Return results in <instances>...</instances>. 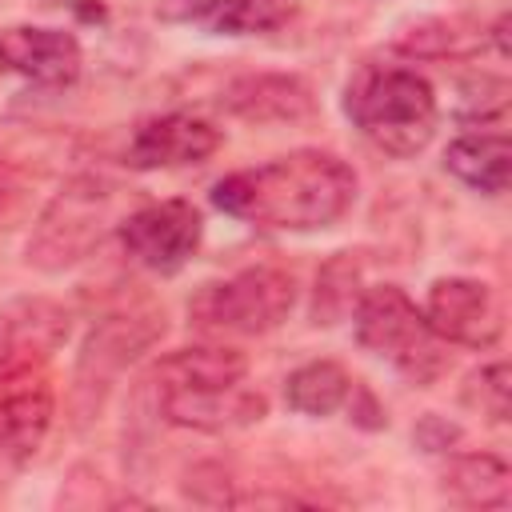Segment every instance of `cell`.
<instances>
[{"mask_svg":"<svg viewBox=\"0 0 512 512\" xmlns=\"http://www.w3.org/2000/svg\"><path fill=\"white\" fill-rule=\"evenodd\" d=\"M212 204L272 232L332 228L356 204V172L320 148H296L268 164L232 172L212 184Z\"/></svg>","mask_w":512,"mask_h":512,"instance_id":"1","label":"cell"},{"mask_svg":"<svg viewBox=\"0 0 512 512\" xmlns=\"http://www.w3.org/2000/svg\"><path fill=\"white\" fill-rule=\"evenodd\" d=\"M352 124L388 156H416L436 132V92L412 68H364L348 84Z\"/></svg>","mask_w":512,"mask_h":512,"instance_id":"2","label":"cell"},{"mask_svg":"<svg viewBox=\"0 0 512 512\" xmlns=\"http://www.w3.org/2000/svg\"><path fill=\"white\" fill-rule=\"evenodd\" d=\"M352 328H356L360 348L388 360L396 372H404L416 384L436 380L444 368L440 336L428 328L424 312L396 284L364 288L356 308H352Z\"/></svg>","mask_w":512,"mask_h":512,"instance_id":"3","label":"cell"},{"mask_svg":"<svg viewBox=\"0 0 512 512\" xmlns=\"http://www.w3.org/2000/svg\"><path fill=\"white\" fill-rule=\"evenodd\" d=\"M296 304V276L272 264L240 268L224 280L200 284L188 300V320L200 332H232V336H260L288 320Z\"/></svg>","mask_w":512,"mask_h":512,"instance_id":"4","label":"cell"},{"mask_svg":"<svg viewBox=\"0 0 512 512\" xmlns=\"http://www.w3.org/2000/svg\"><path fill=\"white\" fill-rule=\"evenodd\" d=\"M112 204H116V184L100 176L68 180L40 212L36 232L28 236V264L56 272L88 256L112 220Z\"/></svg>","mask_w":512,"mask_h":512,"instance_id":"5","label":"cell"},{"mask_svg":"<svg viewBox=\"0 0 512 512\" xmlns=\"http://www.w3.org/2000/svg\"><path fill=\"white\" fill-rule=\"evenodd\" d=\"M420 312L440 340L464 344V348H492L504 332V304L496 288L472 276L432 280Z\"/></svg>","mask_w":512,"mask_h":512,"instance_id":"6","label":"cell"},{"mask_svg":"<svg viewBox=\"0 0 512 512\" xmlns=\"http://www.w3.org/2000/svg\"><path fill=\"white\" fill-rule=\"evenodd\" d=\"M204 220L188 200H160L144 204L132 216L120 220V244L124 252L148 268V272H180L192 252L200 248Z\"/></svg>","mask_w":512,"mask_h":512,"instance_id":"7","label":"cell"},{"mask_svg":"<svg viewBox=\"0 0 512 512\" xmlns=\"http://www.w3.org/2000/svg\"><path fill=\"white\" fill-rule=\"evenodd\" d=\"M52 384L44 364L0 376V456L20 464L32 460L52 428Z\"/></svg>","mask_w":512,"mask_h":512,"instance_id":"8","label":"cell"},{"mask_svg":"<svg viewBox=\"0 0 512 512\" xmlns=\"http://www.w3.org/2000/svg\"><path fill=\"white\" fill-rule=\"evenodd\" d=\"M0 60L8 72L40 84V88H68L80 76V40L64 28L16 24L0 32Z\"/></svg>","mask_w":512,"mask_h":512,"instance_id":"9","label":"cell"},{"mask_svg":"<svg viewBox=\"0 0 512 512\" xmlns=\"http://www.w3.org/2000/svg\"><path fill=\"white\" fill-rule=\"evenodd\" d=\"M220 148V132L184 112H164L144 120L132 140H128V164L132 168H184V164H204Z\"/></svg>","mask_w":512,"mask_h":512,"instance_id":"10","label":"cell"},{"mask_svg":"<svg viewBox=\"0 0 512 512\" xmlns=\"http://www.w3.org/2000/svg\"><path fill=\"white\" fill-rule=\"evenodd\" d=\"M68 336V312L52 300H16L0 308V376L48 364Z\"/></svg>","mask_w":512,"mask_h":512,"instance_id":"11","label":"cell"},{"mask_svg":"<svg viewBox=\"0 0 512 512\" xmlns=\"http://www.w3.org/2000/svg\"><path fill=\"white\" fill-rule=\"evenodd\" d=\"M160 412L168 424L196 428V432H228V428H248L264 420L268 404L260 392H248L240 384L228 388H196V392H156Z\"/></svg>","mask_w":512,"mask_h":512,"instance_id":"12","label":"cell"},{"mask_svg":"<svg viewBox=\"0 0 512 512\" xmlns=\"http://www.w3.org/2000/svg\"><path fill=\"white\" fill-rule=\"evenodd\" d=\"M248 376V356L224 344H196L164 356L152 368L156 392H196V388H228Z\"/></svg>","mask_w":512,"mask_h":512,"instance_id":"13","label":"cell"},{"mask_svg":"<svg viewBox=\"0 0 512 512\" xmlns=\"http://www.w3.org/2000/svg\"><path fill=\"white\" fill-rule=\"evenodd\" d=\"M444 168L456 180H464L468 188L500 196L508 188V172H512V144L504 132H464L448 144Z\"/></svg>","mask_w":512,"mask_h":512,"instance_id":"14","label":"cell"},{"mask_svg":"<svg viewBox=\"0 0 512 512\" xmlns=\"http://www.w3.org/2000/svg\"><path fill=\"white\" fill-rule=\"evenodd\" d=\"M444 492L472 508H504L512 492V472L492 452H468L444 468Z\"/></svg>","mask_w":512,"mask_h":512,"instance_id":"15","label":"cell"},{"mask_svg":"<svg viewBox=\"0 0 512 512\" xmlns=\"http://www.w3.org/2000/svg\"><path fill=\"white\" fill-rule=\"evenodd\" d=\"M228 108L244 120H292L312 108V96L292 76H248L228 92Z\"/></svg>","mask_w":512,"mask_h":512,"instance_id":"16","label":"cell"},{"mask_svg":"<svg viewBox=\"0 0 512 512\" xmlns=\"http://www.w3.org/2000/svg\"><path fill=\"white\" fill-rule=\"evenodd\" d=\"M352 392V380L340 364L332 360H312V364H300L288 384H284V400L292 412L300 416H332Z\"/></svg>","mask_w":512,"mask_h":512,"instance_id":"17","label":"cell"},{"mask_svg":"<svg viewBox=\"0 0 512 512\" xmlns=\"http://www.w3.org/2000/svg\"><path fill=\"white\" fill-rule=\"evenodd\" d=\"M152 340H156V316H116V320H108L104 328L92 332V340L84 348V364L120 368L140 348H148Z\"/></svg>","mask_w":512,"mask_h":512,"instance_id":"18","label":"cell"},{"mask_svg":"<svg viewBox=\"0 0 512 512\" xmlns=\"http://www.w3.org/2000/svg\"><path fill=\"white\" fill-rule=\"evenodd\" d=\"M288 12H292L288 0H228L208 28L228 32V36H256V32L280 28L288 20Z\"/></svg>","mask_w":512,"mask_h":512,"instance_id":"19","label":"cell"},{"mask_svg":"<svg viewBox=\"0 0 512 512\" xmlns=\"http://www.w3.org/2000/svg\"><path fill=\"white\" fill-rule=\"evenodd\" d=\"M508 380H512L508 376V364H488V368L472 372L468 384H464V404L476 408L484 420L504 424L508 420V396H512Z\"/></svg>","mask_w":512,"mask_h":512,"instance_id":"20","label":"cell"},{"mask_svg":"<svg viewBox=\"0 0 512 512\" xmlns=\"http://www.w3.org/2000/svg\"><path fill=\"white\" fill-rule=\"evenodd\" d=\"M224 4L228 0H164L160 16L164 20H184V24H212Z\"/></svg>","mask_w":512,"mask_h":512,"instance_id":"21","label":"cell"},{"mask_svg":"<svg viewBox=\"0 0 512 512\" xmlns=\"http://www.w3.org/2000/svg\"><path fill=\"white\" fill-rule=\"evenodd\" d=\"M4 72H8V68H4V60H0V76H4Z\"/></svg>","mask_w":512,"mask_h":512,"instance_id":"22","label":"cell"}]
</instances>
